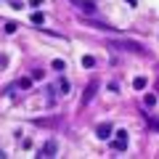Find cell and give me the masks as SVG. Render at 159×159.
<instances>
[{
    "mask_svg": "<svg viewBox=\"0 0 159 159\" xmlns=\"http://www.w3.org/2000/svg\"><path fill=\"white\" fill-rule=\"evenodd\" d=\"M111 148L114 151H125L127 148V130H117V135L111 141Z\"/></svg>",
    "mask_w": 159,
    "mask_h": 159,
    "instance_id": "cell-1",
    "label": "cell"
},
{
    "mask_svg": "<svg viewBox=\"0 0 159 159\" xmlns=\"http://www.w3.org/2000/svg\"><path fill=\"white\" fill-rule=\"evenodd\" d=\"M56 151H58V146H56V141H53V138H51V141H48L45 146L40 148V154H37V157H43V159H48V157H56Z\"/></svg>",
    "mask_w": 159,
    "mask_h": 159,
    "instance_id": "cell-2",
    "label": "cell"
},
{
    "mask_svg": "<svg viewBox=\"0 0 159 159\" xmlns=\"http://www.w3.org/2000/svg\"><path fill=\"white\" fill-rule=\"evenodd\" d=\"M96 135L101 138V141H109V135H111V125H109V122H103V125H98Z\"/></svg>",
    "mask_w": 159,
    "mask_h": 159,
    "instance_id": "cell-3",
    "label": "cell"
},
{
    "mask_svg": "<svg viewBox=\"0 0 159 159\" xmlns=\"http://www.w3.org/2000/svg\"><path fill=\"white\" fill-rule=\"evenodd\" d=\"M133 88H135V90H143V88H146V77H135L133 80Z\"/></svg>",
    "mask_w": 159,
    "mask_h": 159,
    "instance_id": "cell-4",
    "label": "cell"
},
{
    "mask_svg": "<svg viewBox=\"0 0 159 159\" xmlns=\"http://www.w3.org/2000/svg\"><path fill=\"white\" fill-rule=\"evenodd\" d=\"M93 90H96V82H90V85H88V90H85V98H82V101H90V98H93Z\"/></svg>",
    "mask_w": 159,
    "mask_h": 159,
    "instance_id": "cell-5",
    "label": "cell"
},
{
    "mask_svg": "<svg viewBox=\"0 0 159 159\" xmlns=\"http://www.w3.org/2000/svg\"><path fill=\"white\" fill-rule=\"evenodd\" d=\"M82 66H88V69L96 66V58H93V56H85V58H82Z\"/></svg>",
    "mask_w": 159,
    "mask_h": 159,
    "instance_id": "cell-6",
    "label": "cell"
},
{
    "mask_svg": "<svg viewBox=\"0 0 159 159\" xmlns=\"http://www.w3.org/2000/svg\"><path fill=\"white\" fill-rule=\"evenodd\" d=\"M143 103H146V106H154V103H157V96H154V93H148V96L143 98Z\"/></svg>",
    "mask_w": 159,
    "mask_h": 159,
    "instance_id": "cell-7",
    "label": "cell"
},
{
    "mask_svg": "<svg viewBox=\"0 0 159 159\" xmlns=\"http://www.w3.org/2000/svg\"><path fill=\"white\" fill-rule=\"evenodd\" d=\"M32 21H34V24H43V21H45V16H43V13H34Z\"/></svg>",
    "mask_w": 159,
    "mask_h": 159,
    "instance_id": "cell-8",
    "label": "cell"
},
{
    "mask_svg": "<svg viewBox=\"0 0 159 159\" xmlns=\"http://www.w3.org/2000/svg\"><path fill=\"white\" fill-rule=\"evenodd\" d=\"M53 69H56V72H61V69H64V61H61V58H56V61H53Z\"/></svg>",
    "mask_w": 159,
    "mask_h": 159,
    "instance_id": "cell-9",
    "label": "cell"
},
{
    "mask_svg": "<svg viewBox=\"0 0 159 159\" xmlns=\"http://www.w3.org/2000/svg\"><path fill=\"white\" fill-rule=\"evenodd\" d=\"M29 6H32V8H37V6H43V0H29Z\"/></svg>",
    "mask_w": 159,
    "mask_h": 159,
    "instance_id": "cell-10",
    "label": "cell"
},
{
    "mask_svg": "<svg viewBox=\"0 0 159 159\" xmlns=\"http://www.w3.org/2000/svg\"><path fill=\"white\" fill-rule=\"evenodd\" d=\"M3 157H6V154H3V151H0V159H3Z\"/></svg>",
    "mask_w": 159,
    "mask_h": 159,
    "instance_id": "cell-11",
    "label": "cell"
}]
</instances>
